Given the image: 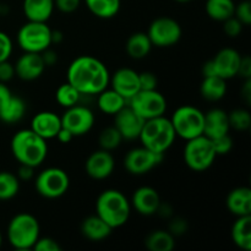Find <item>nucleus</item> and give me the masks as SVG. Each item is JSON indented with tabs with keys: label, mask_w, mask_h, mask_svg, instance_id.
Masks as SVG:
<instances>
[{
	"label": "nucleus",
	"mask_w": 251,
	"mask_h": 251,
	"mask_svg": "<svg viewBox=\"0 0 251 251\" xmlns=\"http://www.w3.org/2000/svg\"><path fill=\"white\" fill-rule=\"evenodd\" d=\"M109 82H112L113 90L119 93L126 102L141 90L139 73L130 68H122L115 71Z\"/></svg>",
	"instance_id": "18"
},
{
	"label": "nucleus",
	"mask_w": 251,
	"mask_h": 251,
	"mask_svg": "<svg viewBox=\"0 0 251 251\" xmlns=\"http://www.w3.org/2000/svg\"><path fill=\"white\" fill-rule=\"evenodd\" d=\"M0 14H1V5H0Z\"/></svg>",
	"instance_id": "55"
},
{
	"label": "nucleus",
	"mask_w": 251,
	"mask_h": 251,
	"mask_svg": "<svg viewBox=\"0 0 251 251\" xmlns=\"http://www.w3.org/2000/svg\"><path fill=\"white\" fill-rule=\"evenodd\" d=\"M17 43L24 51L42 53L51 44V29L47 22L27 21L17 32Z\"/></svg>",
	"instance_id": "6"
},
{
	"label": "nucleus",
	"mask_w": 251,
	"mask_h": 251,
	"mask_svg": "<svg viewBox=\"0 0 251 251\" xmlns=\"http://www.w3.org/2000/svg\"><path fill=\"white\" fill-rule=\"evenodd\" d=\"M60 118L61 126L68 129L74 137L86 135L95 125V114L90 108L83 105L75 104L66 108V112Z\"/></svg>",
	"instance_id": "14"
},
{
	"label": "nucleus",
	"mask_w": 251,
	"mask_h": 251,
	"mask_svg": "<svg viewBox=\"0 0 251 251\" xmlns=\"http://www.w3.org/2000/svg\"><path fill=\"white\" fill-rule=\"evenodd\" d=\"M152 43L150 41L147 33L144 32H136L131 34L126 42V53L130 58L135 60L146 58L152 49Z\"/></svg>",
	"instance_id": "27"
},
{
	"label": "nucleus",
	"mask_w": 251,
	"mask_h": 251,
	"mask_svg": "<svg viewBox=\"0 0 251 251\" xmlns=\"http://www.w3.org/2000/svg\"><path fill=\"white\" fill-rule=\"evenodd\" d=\"M145 245L150 251H172L176 247V240L169 230L159 229L147 235Z\"/></svg>",
	"instance_id": "31"
},
{
	"label": "nucleus",
	"mask_w": 251,
	"mask_h": 251,
	"mask_svg": "<svg viewBox=\"0 0 251 251\" xmlns=\"http://www.w3.org/2000/svg\"><path fill=\"white\" fill-rule=\"evenodd\" d=\"M36 190L42 198L59 199L65 195L70 186V179L68 173L61 168H47L37 176Z\"/></svg>",
	"instance_id": "9"
},
{
	"label": "nucleus",
	"mask_w": 251,
	"mask_h": 251,
	"mask_svg": "<svg viewBox=\"0 0 251 251\" xmlns=\"http://www.w3.org/2000/svg\"><path fill=\"white\" fill-rule=\"evenodd\" d=\"M123 140L124 139H123V136L115 126H109L104 129L100 134V137H98L100 149L109 152L113 151V150H117L122 145Z\"/></svg>",
	"instance_id": "35"
},
{
	"label": "nucleus",
	"mask_w": 251,
	"mask_h": 251,
	"mask_svg": "<svg viewBox=\"0 0 251 251\" xmlns=\"http://www.w3.org/2000/svg\"><path fill=\"white\" fill-rule=\"evenodd\" d=\"M26 103L22 98L12 95L11 100L0 110V119L6 124H14L20 122L26 114Z\"/></svg>",
	"instance_id": "32"
},
{
	"label": "nucleus",
	"mask_w": 251,
	"mask_h": 251,
	"mask_svg": "<svg viewBox=\"0 0 251 251\" xmlns=\"http://www.w3.org/2000/svg\"><path fill=\"white\" fill-rule=\"evenodd\" d=\"M216 154L212 142L205 135L188 140L184 149V161L186 166L195 172H203L215 162Z\"/></svg>",
	"instance_id": "8"
},
{
	"label": "nucleus",
	"mask_w": 251,
	"mask_h": 251,
	"mask_svg": "<svg viewBox=\"0 0 251 251\" xmlns=\"http://www.w3.org/2000/svg\"><path fill=\"white\" fill-rule=\"evenodd\" d=\"M12 97V93L10 88L5 85V82H0V110L7 104Z\"/></svg>",
	"instance_id": "47"
},
{
	"label": "nucleus",
	"mask_w": 251,
	"mask_h": 251,
	"mask_svg": "<svg viewBox=\"0 0 251 251\" xmlns=\"http://www.w3.org/2000/svg\"><path fill=\"white\" fill-rule=\"evenodd\" d=\"M211 142H212L213 150H215L217 156L229 153L230 150L233 149V140L229 136V134H226L222 135V136L216 137V139H212Z\"/></svg>",
	"instance_id": "37"
},
{
	"label": "nucleus",
	"mask_w": 251,
	"mask_h": 251,
	"mask_svg": "<svg viewBox=\"0 0 251 251\" xmlns=\"http://www.w3.org/2000/svg\"><path fill=\"white\" fill-rule=\"evenodd\" d=\"M114 117V126L120 132L123 139H139L142 127H144L145 120L129 104L122 108Z\"/></svg>",
	"instance_id": "15"
},
{
	"label": "nucleus",
	"mask_w": 251,
	"mask_h": 251,
	"mask_svg": "<svg viewBox=\"0 0 251 251\" xmlns=\"http://www.w3.org/2000/svg\"><path fill=\"white\" fill-rule=\"evenodd\" d=\"M61 129V118L53 112H41L33 117L31 130L44 140L54 139Z\"/></svg>",
	"instance_id": "21"
},
{
	"label": "nucleus",
	"mask_w": 251,
	"mask_h": 251,
	"mask_svg": "<svg viewBox=\"0 0 251 251\" xmlns=\"http://www.w3.org/2000/svg\"><path fill=\"white\" fill-rule=\"evenodd\" d=\"M146 33L152 46L158 48H168L176 46L180 41L183 29L176 20L163 16L153 20Z\"/></svg>",
	"instance_id": "10"
},
{
	"label": "nucleus",
	"mask_w": 251,
	"mask_h": 251,
	"mask_svg": "<svg viewBox=\"0 0 251 251\" xmlns=\"http://www.w3.org/2000/svg\"><path fill=\"white\" fill-rule=\"evenodd\" d=\"M24 14L28 21L47 22L54 9V0H24Z\"/></svg>",
	"instance_id": "24"
},
{
	"label": "nucleus",
	"mask_w": 251,
	"mask_h": 251,
	"mask_svg": "<svg viewBox=\"0 0 251 251\" xmlns=\"http://www.w3.org/2000/svg\"><path fill=\"white\" fill-rule=\"evenodd\" d=\"M163 159V154L156 153L146 147L130 150L124 158V167L132 176H144L156 168Z\"/></svg>",
	"instance_id": "13"
},
{
	"label": "nucleus",
	"mask_w": 251,
	"mask_h": 251,
	"mask_svg": "<svg viewBox=\"0 0 251 251\" xmlns=\"http://www.w3.org/2000/svg\"><path fill=\"white\" fill-rule=\"evenodd\" d=\"M235 2L233 0H206L205 10L210 19L223 22L234 15Z\"/></svg>",
	"instance_id": "29"
},
{
	"label": "nucleus",
	"mask_w": 251,
	"mask_h": 251,
	"mask_svg": "<svg viewBox=\"0 0 251 251\" xmlns=\"http://www.w3.org/2000/svg\"><path fill=\"white\" fill-rule=\"evenodd\" d=\"M41 54H42V58H43L46 66L54 65V64L56 63V60H58V58H56V53H54V51L50 50L49 48L46 49L44 51H42Z\"/></svg>",
	"instance_id": "49"
},
{
	"label": "nucleus",
	"mask_w": 251,
	"mask_h": 251,
	"mask_svg": "<svg viewBox=\"0 0 251 251\" xmlns=\"http://www.w3.org/2000/svg\"><path fill=\"white\" fill-rule=\"evenodd\" d=\"M85 2L91 14L104 20L117 16L122 5V0H85Z\"/></svg>",
	"instance_id": "30"
},
{
	"label": "nucleus",
	"mask_w": 251,
	"mask_h": 251,
	"mask_svg": "<svg viewBox=\"0 0 251 251\" xmlns=\"http://www.w3.org/2000/svg\"><path fill=\"white\" fill-rule=\"evenodd\" d=\"M242 55L233 48H223L202 66L203 76H220L225 80L235 77L239 71Z\"/></svg>",
	"instance_id": "11"
},
{
	"label": "nucleus",
	"mask_w": 251,
	"mask_h": 251,
	"mask_svg": "<svg viewBox=\"0 0 251 251\" xmlns=\"http://www.w3.org/2000/svg\"><path fill=\"white\" fill-rule=\"evenodd\" d=\"M81 0H54V6L64 14H71L78 9Z\"/></svg>",
	"instance_id": "43"
},
{
	"label": "nucleus",
	"mask_w": 251,
	"mask_h": 251,
	"mask_svg": "<svg viewBox=\"0 0 251 251\" xmlns=\"http://www.w3.org/2000/svg\"><path fill=\"white\" fill-rule=\"evenodd\" d=\"M56 139H58V141H60L61 144H69V142L73 141L74 135L71 134L68 129L61 126V129L59 130L58 135H56Z\"/></svg>",
	"instance_id": "50"
},
{
	"label": "nucleus",
	"mask_w": 251,
	"mask_h": 251,
	"mask_svg": "<svg viewBox=\"0 0 251 251\" xmlns=\"http://www.w3.org/2000/svg\"><path fill=\"white\" fill-rule=\"evenodd\" d=\"M176 1H178V2H189V1H191V0H176Z\"/></svg>",
	"instance_id": "53"
},
{
	"label": "nucleus",
	"mask_w": 251,
	"mask_h": 251,
	"mask_svg": "<svg viewBox=\"0 0 251 251\" xmlns=\"http://www.w3.org/2000/svg\"><path fill=\"white\" fill-rule=\"evenodd\" d=\"M41 227L31 213H19L10 221L7 226V240L16 250H31L38 240Z\"/></svg>",
	"instance_id": "5"
},
{
	"label": "nucleus",
	"mask_w": 251,
	"mask_h": 251,
	"mask_svg": "<svg viewBox=\"0 0 251 251\" xmlns=\"http://www.w3.org/2000/svg\"><path fill=\"white\" fill-rule=\"evenodd\" d=\"M33 250L36 251H60L61 247L59 243L53 238H38V240L34 244Z\"/></svg>",
	"instance_id": "40"
},
{
	"label": "nucleus",
	"mask_w": 251,
	"mask_h": 251,
	"mask_svg": "<svg viewBox=\"0 0 251 251\" xmlns=\"http://www.w3.org/2000/svg\"><path fill=\"white\" fill-rule=\"evenodd\" d=\"M228 118H229L230 127L239 130V131H247L251 125L250 112L244 108L232 110L230 113H228Z\"/></svg>",
	"instance_id": "36"
},
{
	"label": "nucleus",
	"mask_w": 251,
	"mask_h": 251,
	"mask_svg": "<svg viewBox=\"0 0 251 251\" xmlns=\"http://www.w3.org/2000/svg\"><path fill=\"white\" fill-rule=\"evenodd\" d=\"M203 118L205 113L193 105H181L173 113L171 122L176 136L184 140H191L203 135Z\"/></svg>",
	"instance_id": "7"
},
{
	"label": "nucleus",
	"mask_w": 251,
	"mask_h": 251,
	"mask_svg": "<svg viewBox=\"0 0 251 251\" xmlns=\"http://www.w3.org/2000/svg\"><path fill=\"white\" fill-rule=\"evenodd\" d=\"M243 27H244V25L234 16L229 17V19H227L226 21H223V29H225V33L227 34L228 37H230V38H235V37L239 36L243 31Z\"/></svg>",
	"instance_id": "39"
},
{
	"label": "nucleus",
	"mask_w": 251,
	"mask_h": 251,
	"mask_svg": "<svg viewBox=\"0 0 251 251\" xmlns=\"http://www.w3.org/2000/svg\"><path fill=\"white\" fill-rule=\"evenodd\" d=\"M130 203L140 215L153 216L158 211L162 201L156 189L151 186H141L134 191Z\"/></svg>",
	"instance_id": "19"
},
{
	"label": "nucleus",
	"mask_w": 251,
	"mask_h": 251,
	"mask_svg": "<svg viewBox=\"0 0 251 251\" xmlns=\"http://www.w3.org/2000/svg\"><path fill=\"white\" fill-rule=\"evenodd\" d=\"M15 76V66L9 60L0 63V82H7Z\"/></svg>",
	"instance_id": "44"
},
{
	"label": "nucleus",
	"mask_w": 251,
	"mask_h": 251,
	"mask_svg": "<svg viewBox=\"0 0 251 251\" xmlns=\"http://www.w3.org/2000/svg\"><path fill=\"white\" fill-rule=\"evenodd\" d=\"M176 137V135L171 119H167L164 115H161L145 120L139 139L141 140L144 147L156 153L164 154L167 150L171 149Z\"/></svg>",
	"instance_id": "4"
},
{
	"label": "nucleus",
	"mask_w": 251,
	"mask_h": 251,
	"mask_svg": "<svg viewBox=\"0 0 251 251\" xmlns=\"http://www.w3.org/2000/svg\"><path fill=\"white\" fill-rule=\"evenodd\" d=\"M233 16L237 17L244 26H249L251 24V2L249 0H244V1L235 5Z\"/></svg>",
	"instance_id": "38"
},
{
	"label": "nucleus",
	"mask_w": 251,
	"mask_h": 251,
	"mask_svg": "<svg viewBox=\"0 0 251 251\" xmlns=\"http://www.w3.org/2000/svg\"><path fill=\"white\" fill-rule=\"evenodd\" d=\"M15 75L24 81H33L41 77L46 70V64L41 53L25 51L15 64Z\"/></svg>",
	"instance_id": "17"
},
{
	"label": "nucleus",
	"mask_w": 251,
	"mask_h": 251,
	"mask_svg": "<svg viewBox=\"0 0 251 251\" xmlns=\"http://www.w3.org/2000/svg\"><path fill=\"white\" fill-rule=\"evenodd\" d=\"M127 103L144 120L161 117L167 110L166 98L157 90H140Z\"/></svg>",
	"instance_id": "12"
},
{
	"label": "nucleus",
	"mask_w": 251,
	"mask_h": 251,
	"mask_svg": "<svg viewBox=\"0 0 251 251\" xmlns=\"http://www.w3.org/2000/svg\"><path fill=\"white\" fill-rule=\"evenodd\" d=\"M97 98V105L100 108V112L108 115H115L119 112L122 108H124L127 104L126 100L122 97L118 92L114 90H107L102 91L98 93Z\"/></svg>",
	"instance_id": "28"
},
{
	"label": "nucleus",
	"mask_w": 251,
	"mask_h": 251,
	"mask_svg": "<svg viewBox=\"0 0 251 251\" xmlns=\"http://www.w3.org/2000/svg\"><path fill=\"white\" fill-rule=\"evenodd\" d=\"M238 75L243 76L245 80L251 78V60L248 55L242 56V60H240L239 65V71H238Z\"/></svg>",
	"instance_id": "46"
},
{
	"label": "nucleus",
	"mask_w": 251,
	"mask_h": 251,
	"mask_svg": "<svg viewBox=\"0 0 251 251\" xmlns=\"http://www.w3.org/2000/svg\"><path fill=\"white\" fill-rule=\"evenodd\" d=\"M139 80H140V87L141 90H157V80L156 75L150 71H144V73L139 74Z\"/></svg>",
	"instance_id": "42"
},
{
	"label": "nucleus",
	"mask_w": 251,
	"mask_h": 251,
	"mask_svg": "<svg viewBox=\"0 0 251 251\" xmlns=\"http://www.w3.org/2000/svg\"><path fill=\"white\" fill-rule=\"evenodd\" d=\"M109 81L107 66L95 56L81 55L69 65L68 82L81 95H98L108 87Z\"/></svg>",
	"instance_id": "1"
},
{
	"label": "nucleus",
	"mask_w": 251,
	"mask_h": 251,
	"mask_svg": "<svg viewBox=\"0 0 251 251\" xmlns=\"http://www.w3.org/2000/svg\"><path fill=\"white\" fill-rule=\"evenodd\" d=\"M20 179L10 172H0V201L11 200L19 194Z\"/></svg>",
	"instance_id": "33"
},
{
	"label": "nucleus",
	"mask_w": 251,
	"mask_h": 251,
	"mask_svg": "<svg viewBox=\"0 0 251 251\" xmlns=\"http://www.w3.org/2000/svg\"><path fill=\"white\" fill-rule=\"evenodd\" d=\"M12 53V41L5 32L0 31V63L9 60Z\"/></svg>",
	"instance_id": "41"
},
{
	"label": "nucleus",
	"mask_w": 251,
	"mask_h": 251,
	"mask_svg": "<svg viewBox=\"0 0 251 251\" xmlns=\"http://www.w3.org/2000/svg\"><path fill=\"white\" fill-rule=\"evenodd\" d=\"M113 228L109 227L98 215L88 216L81 223V233L91 242H102L112 234Z\"/></svg>",
	"instance_id": "23"
},
{
	"label": "nucleus",
	"mask_w": 251,
	"mask_h": 251,
	"mask_svg": "<svg viewBox=\"0 0 251 251\" xmlns=\"http://www.w3.org/2000/svg\"><path fill=\"white\" fill-rule=\"evenodd\" d=\"M228 211L237 217L251 216V190L248 186L235 188L228 194L226 200Z\"/></svg>",
	"instance_id": "22"
},
{
	"label": "nucleus",
	"mask_w": 251,
	"mask_h": 251,
	"mask_svg": "<svg viewBox=\"0 0 251 251\" xmlns=\"http://www.w3.org/2000/svg\"><path fill=\"white\" fill-rule=\"evenodd\" d=\"M232 239L239 249L251 250V216L237 218L232 227Z\"/></svg>",
	"instance_id": "26"
},
{
	"label": "nucleus",
	"mask_w": 251,
	"mask_h": 251,
	"mask_svg": "<svg viewBox=\"0 0 251 251\" xmlns=\"http://www.w3.org/2000/svg\"><path fill=\"white\" fill-rule=\"evenodd\" d=\"M11 152L20 164L31 167L41 166L48 154L47 140L37 135L33 130H20L11 140Z\"/></svg>",
	"instance_id": "2"
},
{
	"label": "nucleus",
	"mask_w": 251,
	"mask_h": 251,
	"mask_svg": "<svg viewBox=\"0 0 251 251\" xmlns=\"http://www.w3.org/2000/svg\"><path fill=\"white\" fill-rule=\"evenodd\" d=\"M81 96L82 95L69 82H65L59 86L55 92L56 102L64 108H70L73 105L77 104Z\"/></svg>",
	"instance_id": "34"
},
{
	"label": "nucleus",
	"mask_w": 251,
	"mask_h": 251,
	"mask_svg": "<svg viewBox=\"0 0 251 251\" xmlns=\"http://www.w3.org/2000/svg\"><path fill=\"white\" fill-rule=\"evenodd\" d=\"M188 229V223L183 218H174L169 225V232L176 237V235H181Z\"/></svg>",
	"instance_id": "45"
},
{
	"label": "nucleus",
	"mask_w": 251,
	"mask_h": 251,
	"mask_svg": "<svg viewBox=\"0 0 251 251\" xmlns=\"http://www.w3.org/2000/svg\"><path fill=\"white\" fill-rule=\"evenodd\" d=\"M63 38V33L60 31H51V43H60Z\"/></svg>",
	"instance_id": "52"
},
{
	"label": "nucleus",
	"mask_w": 251,
	"mask_h": 251,
	"mask_svg": "<svg viewBox=\"0 0 251 251\" xmlns=\"http://www.w3.org/2000/svg\"><path fill=\"white\" fill-rule=\"evenodd\" d=\"M2 244V235H1V232H0V247H1Z\"/></svg>",
	"instance_id": "54"
},
{
	"label": "nucleus",
	"mask_w": 251,
	"mask_h": 251,
	"mask_svg": "<svg viewBox=\"0 0 251 251\" xmlns=\"http://www.w3.org/2000/svg\"><path fill=\"white\" fill-rule=\"evenodd\" d=\"M115 168V159L109 151L98 150L90 154L85 163L86 173L90 178L103 180L112 176Z\"/></svg>",
	"instance_id": "16"
},
{
	"label": "nucleus",
	"mask_w": 251,
	"mask_h": 251,
	"mask_svg": "<svg viewBox=\"0 0 251 251\" xmlns=\"http://www.w3.org/2000/svg\"><path fill=\"white\" fill-rule=\"evenodd\" d=\"M230 125L228 113L220 108H213L205 113L203 118V135L210 140L229 134Z\"/></svg>",
	"instance_id": "20"
},
{
	"label": "nucleus",
	"mask_w": 251,
	"mask_h": 251,
	"mask_svg": "<svg viewBox=\"0 0 251 251\" xmlns=\"http://www.w3.org/2000/svg\"><path fill=\"white\" fill-rule=\"evenodd\" d=\"M200 93L206 100L217 102L221 100L227 93V80L220 76H203L200 86Z\"/></svg>",
	"instance_id": "25"
},
{
	"label": "nucleus",
	"mask_w": 251,
	"mask_h": 251,
	"mask_svg": "<svg viewBox=\"0 0 251 251\" xmlns=\"http://www.w3.org/2000/svg\"><path fill=\"white\" fill-rule=\"evenodd\" d=\"M34 167L27 166V164H21L19 168V173H17V178L20 180H29V179L33 178Z\"/></svg>",
	"instance_id": "48"
},
{
	"label": "nucleus",
	"mask_w": 251,
	"mask_h": 251,
	"mask_svg": "<svg viewBox=\"0 0 251 251\" xmlns=\"http://www.w3.org/2000/svg\"><path fill=\"white\" fill-rule=\"evenodd\" d=\"M242 97L244 100V102L249 105L251 102V78L245 80L244 87L242 88Z\"/></svg>",
	"instance_id": "51"
},
{
	"label": "nucleus",
	"mask_w": 251,
	"mask_h": 251,
	"mask_svg": "<svg viewBox=\"0 0 251 251\" xmlns=\"http://www.w3.org/2000/svg\"><path fill=\"white\" fill-rule=\"evenodd\" d=\"M131 203L119 190H104L96 202V215L100 216L113 229L124 226L130 217Z\"/></svg>",
	"instance_id": "3"
}]
</instances>
